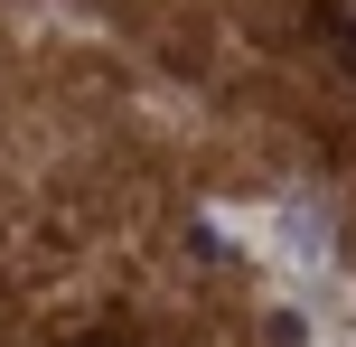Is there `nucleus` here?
Returning <instances> with one entry per match:
<instances>
[{
	"label": "nucleus",
	"mask_w": 356,
	"mask_h": 347,
	"mask_svg": "<svg viewBox=\"0 0 356 347\" xmlns=\"http://www.w3.org/2000/svg\"><path fill=\"white\" fill-rule=\"evenodd\" d=\"M309 19H319V47L356 75V0H309Z\"/></svg>",
	"instance_id": "f257e3e1"
},
{
	"label": "nucleus",
	"mask_w": 356,
	"mask_h": 347,
	"mask_svg": "<svg viewBox=\"0 0 356 347\" xmlns=\"http://www.w3.org/2000/svg\"><path fill=\"white\" fill-rule=\"evenodd\" d=\"M85 347H104V338H85Z\"/></svg>",
	"instance_id": "f03ea898"
}]
</instances>
